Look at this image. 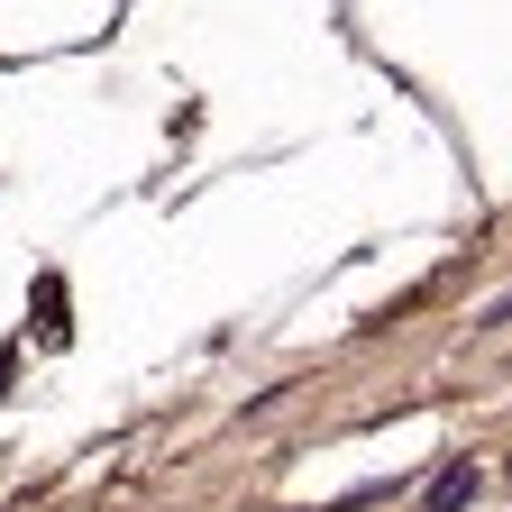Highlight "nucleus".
Segmentation results:
<instances>
[{
  "instance_id": "1",
  "label": "nucleus",
  "mask_w": 512,
  "mask_h": 512,
  "mask_svg": "<svg viewBox=\"0 0 512 512\" xmlns=\"http://www.w3.org/2000/svg\"><path fill=\"white\" fill-rule=\"evenodd\" d=\"M467 494H476V467H448V476L430 485V512H458Z\"/></svg>"
}]
</instances>
